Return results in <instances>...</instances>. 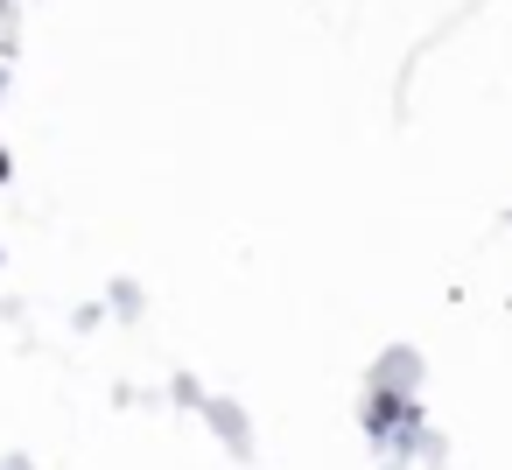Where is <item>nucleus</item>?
<instances>
[{
	"mask_svg": "<svg viewBox=\"0 0 512 470\" xmlns=\"http://www.w3.org/2000/svg\"><path fill=\"white\" fill-rule=\"evenodd\" d=\"M0 176H8V155H0Z\"/></svg>",
	"mask_w": 512,
	"mask_h": 470,
	"instance_id": "obj_1",
	"label": "nucleus"
}]
</instances>
